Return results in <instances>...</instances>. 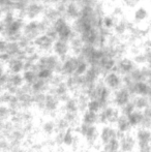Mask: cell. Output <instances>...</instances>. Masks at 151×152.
<instances>
[{
	"label": "cell",
	"mask_w": 151,
	"mask_h": 152,
	"mask_svg": "<svg viewBox=\"0 0 151 152\" xmlns=\"http://www.w3.org/2000/svg\"><path fill=\"white\" fill-rule=\"evenodd\" d=\"M120 116V111L113 106H107L98 113V123L103 125H115L118 117Z\"/></svg>",
	"instance_id": "obj_1"
},
{
	"label": "cell",
	"mask_w": 151,
	"mask_h": 152,
	"mask_svg": "<svg viewBox=\"0 0 151 152\" xmlns=\"http://www.w3.org/2000/svg\"><path fill=\"white\" fill-rule=\"evenodd\" d=\"M131 97L133 96L129 94V92L124 87H121V88L114 91L113 95H112V100H113V104H115V107L120 109L123 106H125L127 102H131Z\"/></svg>",
	"instance_id": "obj_2"
},
{
	"label": "cell",
	"mask_w": 151,
	"mask_h": 152,
	"mask_svg": "<svg viewBox=\"0 0 151 152\" xmlns=\"http://www.w3.org/2000/svg\"><path fill=\"white\" fill-rule=\"evenodd\" d=\"M137 147L135 136L128 132L119 139V152H133Z\"/></svg>",
	"instance_id": "obj_3"
},
{
	"label": "cell",
	"mask_w": 151,
	"mask_h": 152,
	"mask_svg": "<svg viewBox=\"0 0 151 152\" xmlns=\"http://www.w3.org/2000/svg\"><path fill=\"white\" fill-rule=\"evenodd\" d=\"M116 134H117V130L113 125L107 124V125L101 126L98 132V140L101 142V146L116 138Z\"/></svg>",
	"instance_id": "obj_4"
},
{
	"label": "cell",
	"mask_w": 151,
	"mask_h": 152,
	"mask_svg": "<svg viewBox=\"0 0 151 152\" xmlns=\"http://www.w3.org/2000/svg\"><path fill=\"white\" fill-rule=\"evenodd\" d=\"M104 84L106 85L107 88H109L110 90H117V89L121 88L122 87V79L119 76L118 74L114 72H108L105 77V80H104Z\"/></svg>",
	"instance_id": "obj_5"
},
{
	"label": "cell",
	"mask_w": 151,
	"mask_h": 152,
	"mask_svg": "<svg viewBox=\"0 0 151 152\" xmlns=\"http://www.w3.org/2000/svg\"><path fill=\"white\" fill-rule=\"evenodd\" d=\"M136 142L139 147H144V146H149L150 145V140H151V134L149 129L146 128L139 127L136 132Z\"/></svg>",
	"instance_id": "obj_6"
},
{
	"label": "cell",
	"mask_w": 151,
	"mask_h": 152,
	"mask_svg": "<svg viewBox=\"0 0 151 152\" xmlns=\"http://www.w3.org/2000/svg\"><path fill=\"white\" fill-rule=\"evenodd\" d=\"M131 102H133L135 109L138 111H144L145 109L150 107L149 98H148L147 96L135 95L131 97Z\"/></svg>",
	"instance_id": "obj_7"
},
{
	"label": "cell",
	"mask_w": 151,
	"mask_h": 152,
	"mask_svg": "<svg viewBox=\"0 0 151 152\" xmlns=\"http://www.w3.org/2000/svg\"><path fill=\"white\" fill-rule=\"evenodd\" d=\"M115 125H116V127H115L116 130L121 132V134H128L131 129V124H129L128 120H127V117L121 114H120V116L118 117V119H117Z\"/></svg>",
	"instance_id": "obj_8"
},
{
	"label": "cell",
	"mask_w": 151,
	"mask_h": 152,
	"mask_svg": "<svg viewBox=\"0 0 151 152\" xmlns=\"http://www.w3.org/2000/svg\"><path fill=\"white\" fill-rule=\"evenodd\" d=\"M150 93V86L146 81H141V82L135 83L133 87V95L140 96H149Z\"/></svg>",
	"instance_id": "obj_9"
},
{
	"label": "cell",
	"mask_w": 151,
	"mask_h": 152,
	"mask_svg": "<svg viewBox=\"0 0 151 152\" xmlns=\"http://www.w3.org/2000/svg\"><path fill=\"white\" fill-rule=\"evenodd\" d=\"M81 123H84L86 125H96L98 123V114L85 111L81 117Z\"/></svg>",
	"instance_id": "obj_10"
},
{
	"label": "cell",
	"mask_w": 151,
	"mask_h": 152,
	"mask_svg": "<svg viewBox=\"0 0 151 152\" xmlns=\"http://www.w3.org/2000/svg\"><path fill=\"white\" fill-rule=\"evenodd\" d=\"M126 117H127V120H128L131 127H140L141 122L143 120L142 111H138V110H135L133 113H131V114Z\"/></svg>",
	"instance_id": "obj_11"
},
{
	"label": "cell",
	"mask_w": 151,
	"mask_h": 152,
	"mask_svg": "<svg viewBox=\"0 0 151 152\" xmlns=\"http://www.w3.org/2000/svg\"><path fill=\"white\" fill-rule=\"evenodd\" d=\"M56 31L58 32L59 36L63 39L67 38L71 34V29L67 26V24L65 23V21L63 20H58L56 24Z\"/></svg>",
	"instance_id": "obj_12"
},
{
	"label": "cell",
	"mask_w": 151,
	"mask_h": 152,
	"mask_svg": "<svg viewBox=\"0 0 151 152\" xmlns=\"http://www.w3.org/2000/svg\"><path fill=\"white\" fill-rule=\"evenodd\" d=\"M42 132L46 136H53L56 132V123H55V120H52V119L46 120L42 123Z\"/></svg>",
	"instance_id": "obj_13"
},
{
	"label": "cell",
	"mask_w": 151,
	"mask_h": 152,
	"mask_svg": "<svg viewBox=\"0 0 151 152\" xmlns=\"http://www.w3.org/2000/svg\"><path fill=\"white\" fill-rule=\"evenodd\" d=\"M119 69L123 72V74H131L133 69H135V66H133V62L131 61L129 59H123L119 62L118 64Z\"/></svg>",
	"instance_id": "obj_14"
},
{
	"label": "cell",
	"mask_w": 151,
	"mask_h": 152,
	"mask_svg": "<svg viewBox=\"0 0 151 152\" xmlns=\"http://www.w3.org/2000/svg\"><path fill=\"white\" fill-rule=\"evenodd\" d=\"M63 109L65 113H79L78 107H77V102L75 97H69L65 102H63Z\"/></svg>",
	"instance_id": "obj_15"
},
{
	"label": "cell",
	"mask_w": 151,
	"mask_h": 152,
	"mask_svg": "<svg viewBox=\"0 0 151 152\" xmlns=\"http://www.w3.org/2000/svg\"><path fill=\"white\" fill-rule=\"evenodd\" d=\"M104 108L101 106V104L97 99H89L88 104H87V111L95 113V114H98Z\"/></svg>",
	"instance_id": "obj_16"
},
{
	"label": "cell",
	"mask_w": 151,
	"mask_h": 152,
	"mask_svg": "<svg viewBox=\"0 0 151 152\" xmlns=\"http://www.w3.org/2000/svg\"><path fill=\"white\" fill-rule=\"evenodd\" d=\"M101 149L107 152H118L119 151V140L117 138L111 140L109 143L103 145Z\"/></svg>",
	"instance_id": "obj_17"
},
{
	"label": "cell",
	"mask_w": 151,
	"mask_h": 152,
	"mask_svg": "<svg viewBox=\"0 0 151 152\" xmlns=\"http://www.w3.org/2000/svg\"><path fill=\"white\" fill-rule=\"evenodd\" d=\"M22 78H23V81H24L25 83H27L29 86H31V85L37 80L36 74H35L34 72H32V70H26V72H24V75H23Z\"/></svg>",
	"instance_id": "obj_18"
},
{
	"label": "cell",
	"mask_w": 151,
	"mask_h": 152,
	"mask_svg": "<svg viewBox=\"0 0 151 152\" xmlns=\"http://www.w3.org/2000/svg\"><path fill=\"white\" fill-rule=\"evenodd\" d=\"M120 109L121 110H119L120 111V114L124 115V116H128L131 113H133V111L136 110L135 107H133V102H131V100L129 102H127L125 106H123L122 108H120Z\"/></svg>",
	"instance_id": "obj_19"
},
{
	"label": "cell",
	"mask_w": 151,
	"mask_h": 152,
	"mask_svg": "<svg viewBox=\"0 0 151 152\" xmlns=\"http://www.w3.org/2000/svg\"><path fill=\"white\" fill-rule=\"evenodd\" d=\"M23 66H24V64H23L22 61H19V60L14 61L12 63V65H10V68H12V74H15V75L19 74V72H20L21 70H22Z\"/></svg>",
	"instance_id": "obj_20"
},
{
	"label": "cell",
	"mask_w": 151,
	"mask_h": 152,
	"mask_svg": "<svg viewBox=\"0 0 151 152\" xmlns=\"http://www.w3.org/2000/svg\"><path fill=\"white\" fill-rule=\"evenodd\" d=\"M147 17V10H145L144 7H140L139 10L136 12V15H135V18L139 21H142Z\"/></svg>",
	"instance_id": "obj_21"
},
{
	"label": "cell",
	"mask_w": 151,
	"mask_h": 152,
	"mask_svg": "<svg viewBox=\"0 0 151 152\" xmlns=\"http://www.w3.org/2000/svg\"><path fill=\"white\" fill-rule=\"evenodd\" d=\"M104 22H105L106 27H108V28H109V27H112V26H113V20H112V19H110V18H106Z\"/></svg>",
	"instance_id": "obj_22"
},
{
	"label": "cell",
	"mask_w": 151,
	"mask_h": 152,
	"mask_svg": "<svg viewBox=\"0 0 151 152\" xmlns=\"http://www.w3.org/2000/svg\"><path fill=\"white\" fill-rule=\"evenodd\" d=\"M139 152H150V145L149 146L139 147Z\"/></svg>",
	"instance_id": "obj_23"
},
{
	"label": "cell",
	"mask_w": 151,
	"mask_h": 152,
	"mask_svg": "<svg viewBox=\"0 0 151 152\" xmlns=\"http://www.w3.org/2000/svg\"><path fill=\"white\" fill-rule=\"evenodd\" d=\"M74 152H85V151H83V150H80V149H77V150H75Z\"/></svg>",
	"instance_id": "obj_24"
},
{
	"label": "cell",
	"mask_w": 151,
	"mask_h": 152,
	"mask_svg": "<svg viewBox=\"0 0 151 152\" xmlns=\"http://www.w3.org/2000/svg\"><path fill=\"white\" fill-rule=\"evenodd\" d=\"M85 152H92V151H85Z\"/></svg>",
	"instance_id": "obj_25"
}]
</instances>
